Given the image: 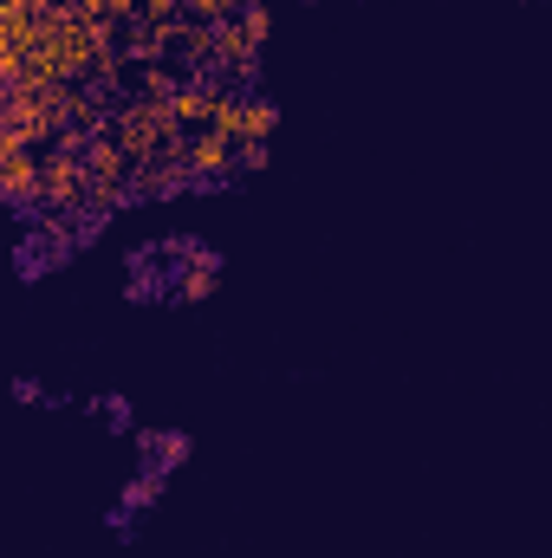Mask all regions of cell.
I'll list each match as a JSON object with an SVG mask.
<instances>
[{"label": "cell", "instance_id": "52a82bcc", "mask_svg": "<svg viewBox=\"0 0 552 558\" xmlns=\"http://www.w3.org/2000/svg\"><path fill=\"white\" fill-rule=\"evenodd\" d=\"M79 13L98 26H118V20H137V0H79Z\"/></svg>", "mask_w": 552, "mask_h": 558}, {"label": "cell", "instance_id": "6da1fadb", "mask_svg": "<svg viewBox=\"0 0 552 558\" xmlns=\"http://www.w3.org/2000/svg\"><path fill=\"white\" fill-rule=\"evenodd\" d=\"M176 137H182V131H176V118H169V98H137V105H124V111L111 118V143L131 156V169L163 162V149Z\"/></svg>", "mask_w": 552, "mask_h": 558}, {"label": "cell", "instance_id": "5b68a950", "mask_svg": "<svg viewBox=\"0 0 552 558\" xmlns=\"http://www.w3.org/2000/svg\"><path fill=\"white\" fill-rule=\"evenodd\" d=\"M33 189H39V156L33 149H0V195L33 202Z\"/></svg>", "mask_w": 552, "mask_h": 558}, {"label": "cell", "instance_id": "277c9868", "mask_svg": "<svg viewBox=\"0 0 552 558\" xmlns=\"http://www.w3.org/2000/svg\"><path fill=\"white\" fill-rule=\"evenodd\" d=\"M215 92H221V85H176V92H169V118H176V131H208Z\"/></svg>", "mask_w": 552, "mask_h": 558}, {"label": "cell", "instance_id": "ba28073f", "mask_svg": "<svg viewBox=\"0 0 552 558\" xmlns=\"http://www.w3.org/2000/svg\"><path fill=\"white\" fill-rule=\"evenodd\" d=\"M182 292H189V299H208V292H215V260H202L195 274L182 279Z\"/></svg>", "mask_w": 552, "mask_h": 558}, {"label": "cell", "instance_id": "7a4b0ae2", "mask_svg": "<svg viewBox=\"0 0 552 558\" xmlns=\"http://www.w3.org/2000/svg\"><path fill=\"white\" fill-rule=\"evenodd\" d=\"M39 208H79L85 202V143L59 137L52 156H39V189H33Z\"/></svg>", "mask_w": 552, "mask_h": 558}, {"label": "cell", "instance_id": "9c48e42d", "mask_svg": "<svg viewBox=\"0 0 552 558\" xmlns=\"http://www.w3.org/2000/svg\"><path fill=\"white\" fill-rule=\"evenodd\" d=\"M169 92H176L169 65H149V72H143V98H169Z\"/></svg>", "mask_w": 552, "mask_h": 558}, {"label": "cell", "instance_id": "3957f363", "mask_svg": "<svg viewBox=\"0 0 552 558\" xmlns=\"http://www.w3.org/2000/svg\"><path fill=\"white\" fill-rule=\"evenodd\" d=\"M176 162H182V175H228V169H241L235 162V143L215 137V131H195V137L176 149Z\"/></svg>", "mask_w": 552, "mask_h": 558}, {"label": "cell", "instance_id": "30bf717a", "mask_svg": "<svg viewBox=\"0 0 552 558\" xmlns=\"http://www.w3.org/2000/svg\"><path fill=\"white\" fill-rule=\"evenodd\" d=\"M39 7H79V0H39Z\"/></svg>", "mask_w": 552, "mask_h": 558}, {"label": "cell", "instance_id": "8fae6325", "mask_svg": "<svg viewBox=\"0 0 552 558\" xmlns=\"http://www.w3.org/2000/svg\"><path fill=\"white\" fill-rule=\"evenodd\" d=\"M241 7H248V0H241Z\"/></svg>", "mask_w": 552, "mask_h": 558}, {"label": "cell", "instance_id": "8992f818", "mask_svg": "<svg viewBox=\"0 0 552 558\" xmlns=\"http://www.w3.org/2000/svg\"><path fill=\"white\" fill-rule=\"evenodd\" d=\"M279 131V111L267 98H241V124H235V149H254Z\"/></svg>", "mask_w": 552, "mask_h": 558}]
</instances>
